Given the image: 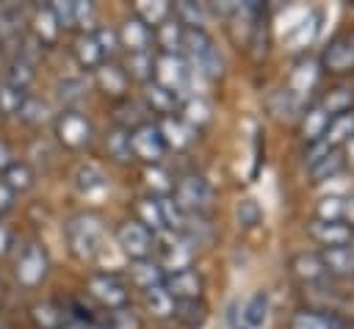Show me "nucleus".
I'll list each match as a JSON object with an SVG mask.
<instances>
[{"label":"nucleus","instance_id":"obj_35","mask_svg":"<svg viewBox=\"0 0 354 329\" xmlns=\"http://www.w3.org/2000/svg\"><path fill=\"white\" fill-rule=\"evenodd\" d=\"M136 221L141 227H147L152 235L163 229V218H160V205H158V196H141L136 199Z\"/></svg>","mask_w":354,"mask_h":329},{"label":"nucleus","instance_id":"obj_3","mask_svg":"<svg viewBox=\"0 0 354 329\" xmlns=\"http://www.w3.org/2000/svg\"><path fill=\"white\" fill-rule=\"evenodd\" d=\"M47 271H50L47 249H44L41 243L30 241V243L19 252V257H17V263H14V274H17L19 285H25V288H36V285L44 282Z\"/></svg>","mask_w":354,"mask_h":329},{"label":"nucleus","instance_id":"obj_56","mask_svg":"<svg viewBox=\"0 0 354 329\" xmlns=\"http://www.w3.org/2000/svg\"><path fill=\"white\" fill-rule=\"evenodd\" d=\"M11 163H14V152H11V147L0 138V171H6Z\"/></svg>","mask_w":354,"mask_h":329},{"label":"nucleus","instance_id":"obj_14","mask_svg":"<svg viewBox=\"0 0 354 329\" xmlns=\"http://www.w3.org/2000/svg\"><path fill=\"white\" fill-rule=\"evenodd\" d=\"M191 257H194V246H191L183 235H174V238L163 246V260H160L158 265L163 268V274H171V271L191 268Z\"/></svg>","mask_w":354,"mask_h":329},{"label":"nucleus","instance_id":"obj_51","mask_svg":"<svg viewBox=\"0 0 354 329\" xmlns=\"http://www.w3.org/2000/svg\"><path fill=\"white\" fill-rule=\"evenodd\" d=\"M83 91H86V83H83L80 77H64V80H58V97H61L64 102L80 100Z\"/></svg>","mask_w":354,"mask_h":329},{"label":"nucleus","instance_id":"obj_39","mask_svg":"<svg viewBox=\"0 0 354 329\" xmlns=\"http://www.w3.org/2000/svg\"><path fill=\"white\" fill-rule=\"evenodd\" d=\"M210 116H213V111H210V102L207 100H202V97H188L185 102H183V122L185 124H191L194 130H199L202 124H207L210 122Z\"/></svg>","mask_w":354,"mask_h":329},{"label":"nucleus","instance_id":"obj_50","mask_svg":"<svg viewBox=\"0 0 354 329\" xmlns=\"http://www.w3.org/2000/svg\"><path fill=\"white\" fill-rule=\"evenodd\" d=\"M94 39H97V44H100L102 58H111V55L119 50V36H116V30H113V28L100 25V28L94 30Z\"/></svg>","mask_w":354,"mask_h":329},{"label":"nucleus","instance_id":"obj_49","mask_svg":"<svg viewBox=\"0 0 354 329\" xmlns=\"http://www.w3.org/2000/svg\"><path fill=\"white\" fill-rule=\"evenodd\" d=\"M343 210H346V199L326 196L318 205V221H343Z\"/></svg>","mask_w":354,"mask_h":329},{"label":"nucleus","instance_id":"obj_59","mask_svg":"<svg viewBox=\"0 0 354 329\" xmlns=\"http://www.w3.org/2000/svg\"><path fill=\"white\" fill-rule=\"evenodd\" d=\"M343 147H346V155H343V160H348V163H354V135H351V138H348V141H346Z\"/></svg>","mask_w":354,"mask_h":329},{"label":"nucleus","instance_id":"obj_6","mask_svg":"<svg viewBox=\"0 0 354 329\" xmlns=\"http://www.w3.org/2000/svg\"><path fill=\"white\" fill-rule=\"evenodd\" d=\"M86 288H88V293L102 304V307H108V310H119V307H127V285L116 276V274H111V271H97V274H91L88 276V282H86Z\"/></svg>","mask_w":354,"mask_h":329},{"label":"nucleus","instance_id":"obj_7","mask_svg":"<svg viewBox=\"0 0 354 329\" xmlns=\"http://www.w3.org/2000/svg\"><path fill=\"white\" fill-rule=\"evenodd\" d=\"M116 246L130 260H147L155 249V235L147 227H141L138 221H124L116 229Z\"/></svg>","mask_w":354,"mask_h":329},{"label":"nucleus","instance_id":"obj_4","mask_svg":"<svg viewBox=\"0 0 354 329\" xmlns=\"http://www.w3.org/2000/svg\"><path fill=\"white\" fill-rule=\"evenodd\" d=\"M171 199H174L188 216H196V213H202V210L210 207L213 191H210L207 180H202L199 174H188V177H183V180L174 185Z\"/></svg>","mask_w":354,"mask_h":329},{"label":"nucleus","instance_id":"obj_60","mask_svg":"<svg viewBox=\"0 0 354 329\" xmlns=\"http://www.w3.org/2000/svg\"><path fill=\"white\" fill-rule=\"evenodd\" d=\"M351 238H354V232H351Z\"/></svg>","mask_w":354,"mask_h":329},{"label":"nucleus","instance_id":"obj_46","mask_svg":"<svg viewBox=\"0 0 354 329\" xmlns=\"http://www.w3.org/2000/svg\"><path fill=\"white\" fill-rule=\"evenodd\" d=\"M72 11H75V25L83 28V33H94L97 30V8L88 0H72Z\"/></svg>","mask_w":354,"mask_h":329},{"label":"nucleus","instance_id":"obj_23","mask_svg":"<svg viewBox=\"0 0 354 329\" xmlns=\"http://www.w3.org/2000/svg\"><path fill=\"white\" fill-rule=\"evenodd\" d=\"M33 36H36V41L44 47V44H55L58 41V33H61V28H58V22H55V17H53V11H50V6H44V8H36V14H33Z\"/></svg>","mask_w":354,"mask_h":329},{"label":"nucleus","instance_id":"obj_55","mask_svg":"<svg viewBox=\"0 0 354 329\" xmlns=\"http://www.w3.org/2000/svg\"><path fill=\"white\" fill-rule=\"evenodd\" d=\"M14 199H17V194L0 180V216H6V213L14 210Z\"/></svg>","mask_w":354,"mask_h":329},{"label":"nucleus","instance_id":"obj_54","mask_svg":"<svg viewBox=\"0 0 354 329\" xmlns=\"http://www.w3.org/2000/svg\"><path fill=\"white\" fill-rule=\"evenodd\" d=\"M147 182H149L155 191H160L163 196H169V191H171V180H169V174H166L163 169H158V166H152V169L147 171Z\"/></svg>","mask_w":354,"mask_h":329},{"label":"nucleus","instance_id":"obj_53","mask_svg":"<svg viewBox=\"0 0 354 329\" xmlns=\"http://www.w3.org/2000/svg\"><path fill=\"white\" fill-rule=\"evenodd\" d=\"M315 22H318L315 17L304 19V22L290 33V44H293V47H304V44H310V41L315 39V30H318V25H315Z\"/></svg>","mask_w":354,"mask_h":329},{"label":"nucleus","instance_id":"obj_24","mask_svg":"<svg viewBox=\"0 0 354 329\" xmlns=\"http://www.w3.org/2000/svg\"><path fill=\"white\" fill-rule=\"evenodd\" d=\"M36 77V69H33V61L28 58H14L8 66H6V75H3V83L11 86V88H19V91H28V86L33 83Z\"/></svg>","mask_w":354,"mask_h":329},{"label":"nucleus","instance_id":"obj_28","mask_svg":"<svg viewBox=\"0 0 354 329\" xmlns=\"http://www.w3.org/2000/svg\"><path fill=\"white\" fill-rule=\"evenodd\" d=\"M241 318H243L246 329H260V326L268 321V293H266V290L252 293L249 301H246L243 310H241Z\"/></svg>","mask_w":354,"mask_h":329},{"label":"nucleus","instance_id":"obj_30","mask_svg":"<svg viewBox=\"0 0 354 329\" xmlns=\"http://www.w3.org/2000/svg\"><path fill=\"white\" fill-rule=\"evenodd\" d=\"M343 166H346V160H343V152H337V149H332V152H326V155H321V158H315V160L307 163L313 180H318V182L337 177L343 171Z\"/></svg>","mask_w":354,"mask_h":329},{"label":"nucleus","instance_id":"obj_52","mask_svg":"<svg viewBox=\"0 0 354 329\" xmlns=\"http://www.w3.org/2000/svg\"><path fill=\"white\" fill-rule=\"evenodd\" d=\"M50 11H53V17H55V22H58V28H75V11H72V0H55V3H50Z\"/></svg>","mask_w":354,"mask_h":329},{"label":"nucleus","instance_id":"obj_22","mask_svg":"<svg viewBox=\"0 0 354 329\" xmlns=\"http://www.w3.org/2000/svg\"><path fill=\"white\" fill-rule=\"evenodd\" d=\"M315 80H318V66H315V61H301V64H296V69L290 72L288 91L301 100L304 94H310V88L315 86Z\"/></svg>","mask_w":354,"mask_h":329},{"label":"nucleus","instance_id":"obj_2","mask_svg":"<svg viewBox=\"0 0 354 329\" xmlns=\"http://www.w3.org/2000/svg\"><path fill=\"white\" fill-rule=\"evenodd\" d=\"M183 47L188 50L191 61L199 66V72H202L205 77H210V80L221 77V72H224V58H221L218 47L213 44V39L207 36L205 28H196V30H188V28H185Z\"/></svg>","mask_w":354,"mask_h":329},{"label":"nucleus","instance_id":"obj_33","mask_svg":"<svg viewBox=\"0 0 354 329\" xmlns=\"http://www.w3.org/2000/svg\"><path fill=\"white\" fill-rule=\"evenodd\" d=\"M318 108H321L326 116L351 113V108H354V88H348V86H337V88H332V91L321 100Z\"/></svg>","mask_w":354,"mask_h":329},{"label":"nucleus","instance_id":"obj_45","mask_svg":"<svg viewBox=\"0 0 354 329\" xmlns=\"http://www.w3.org/2000/svg\"><path fill=\"white\" fill-rule=\"evenodd\" d=\"M235 218H238V224L243 229H252V227H257L263 221V210H260V205L252 196H246V199H241L235 205Z\"/></svg>","mask_w":354,"mask_h":329},{"label":"nucleus","instance_id":"obj_44","mask_svg":"<svg viewBox=\"0 0 354 329\" xmlns=\"http://www.w3.org/2000/svg\"><path fill=\"white\" fill-rule=\"evenodd\" d=\"M17 116H19V122H25V124H41V122L47 119V105H44L39 97L25 94V100H22V105H19V111H17Z\"/></svg>","mask_w":354,"mask_h":329},{"label":"nucleus","instance_id":"obj_12","mask_svg":"<svg viewBox=\"0 0 354 329\" xmlns=\"http://www.w3.org/2000/svg\"><path fill=\"white\" fill-rule=\"evenodd\" d=\"M158 133H160L166 149H185L196 138V130L191 124H185L180 116H163L158 124Z\"/></svg>","mask_w":354,"mask_h":329},{"label":"nucleus","instance_id":"obj_27","mask_svg":"<svg viewBox=\"0 0 354 329\" xmlns=\"http://www.w3.org/2000/svg\"><path fill=\"white\" fill-rule=\"evenodd\" d=\"M130 276H133V282L141 288V290H147V288H155V285H163V268L152 260V257H147V260H133V265H130Z\"/></svg>","mask_w":354,"mask_h":329},{"label":"nucleus","instance_id":"obj_21","mask_svg":"<svg viewBox=\"0 0 354 329\" xmlns=\"http://www.w3.org/2000/svg\"><path fill=\"white\" fill-rule=\"evenodd\" d=\"M313 235L324 243V246H340V243H351V227L346 221H315L313 227Z\"/></svg>","mask_w":354,"mask_h":329},{"label":"nucleus","instance_id":"obj_18","mask_svg":"<svg viewBox=\"0 0 354 329\" xmlns=\"http://www.w3.org/2000/svg\"><path fill=\"white\" fill-rule=\"evenodd\" d=\"M354 135V113H340V116H332L329 124H326V133L318 144H324L326 149H337L343 147L348 138Z\"/></svg>","mask_w":354,"mask_h":329},{"label":"nucleus","instance_id":"obj_25","mask_svg":"<svg viewBox=\"0 0 354 329\" xmlns=\"http://www.w3.org/2000/svg\"><path fill=\"white\" fill-rule=\"evenodd\" d=\"M144 100L149 102L152 111H158V113H163V116H171V111L180 105V97L171 94V91L163 88V86H158L155 80L144 83Z\"/></svg>","mask_w":354,"mask_h":329},{"label":"nucleus","instance_id":"obj_11","mask_svg":"<svg viewBox=\"0 0 354 329\" xmlns=\"http://www.w3.org/2000/svg\"><path fill=\"white\" fill-rule=\"evenodd\" d=\"M116 36H119V47H127V53H147L152 44V28H147L136 14L119 25Z\"/></svg>","mask_w":354,"mask_h":329},{"label":"nucleus","instance_id":"obj_38","mask_svg":"<svg viewBox=\"0 0 354 329\" xmlns=\"http://www.w3.org/2000/svg\"><path fill=\"white\" fill-rule=\"evenodd\" d=\"M290 329H343V323L332 315L324 312H313V310H301L290 318Z\"/></svg>","mask_w":354,"mask_h":329},{"label":"nucleus","instance_id":"obj_40","mask_svg":"<svg viewBox=\"0 0 354 329\" xmlns=\"http://www.w3.org/2000/svg\"><path fill=\"white\" fill-rule=\"evenodd\" d=\"M174 318L185 326V329H199L207 318V307L199 301H177L174 304Z\"/></svg>","mask_w":354,"mask_h":329},{"label":"nucleus","instance_id":"obj_41","mask_svg":"<svg viewBox=\"0 0 354 329\" xmlns=\"http://www.w3.org/2000/svg\"><path fill=\"white\" fill-rule=\"evenodd\" d=\"M183 28L188 30H196V28H205V6L202 3H191V0H180L174 6V14H171Z\"/></svg>","mask_w":354,"mask_h":329},{"label":"nucleus","instance_id":"obj_13","mask_svg":"<svg viewBox=\"0 0 354 329\" xmlns=\"http://www.w3.org/2000/svg\"><path fill=\"white\" fill-rule=\"evenodd\" d=\"M72 185L83 196H97V194H102L108 188V177L97 163H80L75 169V174H72Z\"/></svg>","mask_w":354,"mask_h":329},{"label":"nucleus","instance_id":"obj_37","mask_svg":"<svg viewBox=\"0 0 354 329\" xmlns=\"http://www.w3.org/2000/svg\"><path fill=\"white\" fill-rule=\"evenodd\" d=\"M293 271H296V276L304 279V282H315V279H321V276L326 274L324 260H321V254H315V252H301V254H296V257H293Z\"/></svg>","mask_w":354,"mask_h":329},{"label":"nucleus","instance_id":"obj_58","mask_svg":"<svg viewBox=\"0 0 354 329\" xmlns=\"http://www.w3.org/2000/svg\"><path fill=\"white\" fill-rule=\"evenodd\" d=\"M343 221H348V224H354V196H351V199H346V210H343Z\"/></svg>","mask_w":354,"mask_h":329},{"label":"nucleus","instance_id":"obj_26","mask_svg":"<svg viewBox=\"0 0 354 329\" xmlns=\"http://www.w3.org/2000/svg\"><path fill=\"white\" fill-rule=\"evenodd\" d=\"M3 182H6L14 194H25V191L33 188V182H36V171L30 169V163H25V160H14V163L3 171Z\"/></svg>","mask_w":354,"mask_h":329},{"label":"nucleus","instance_id":"obj_31","mask_svg":"<svg viewBox=\"0 0 354 329\" xmlns=\"http://www.w3.org/2000/svg\"><path fill=\"white\" fill-rule=\"evenodd\" d=\"M144 293V304L147 310L155 315V318H174V299L169 296V290L163 285H155V288H147L141 290Z\"/></svg>","mask_w":354,"mask_h":329},{"label":"nucleus","instance_id":"obj_19","mask_svg":"<svg viewBox=\"0 0 354 329\" xmlns=\"http://www.w3.org/2000/svg\"><path fill=\"white\" fill-rule=\"evenodd\" d=\"M30 318L39 329H64V323L69 321L66 310L55 301H36L30 307Z\"/></svg>","mask_w":354,"mask_h":329},{"label":"nucleus","instance_id":"obj_1","mask_svg":"<svg viewBox=\"0 0 354 329\" xmlns=\"http://www.w3.org/2000/svg\"><path fill=\"white\" fill-rule=\"evenodd\" d=\"M102 221L94 216V213H77L66 221V241H69V249L75 252V257L86 260V263H94L102 252Z\"/></svg>","mask_w":354,"mask_h":329},{"label":"nucleus","instance_id":"obj_47","mask_svg":"<svg viewBox=\"0 0 354 329\" xmlns=\"http://www.w3.org/2000/svg\"><path fill=\"white\" fill-rule=\"evenodd\" d=\"M105 326L108 329H141V321L130 307H119V310H108Z\"/></svg>","mask_w":354,"mask_h":329},{"label":"nucleus","instance_id":"obj_43","mask_svg":"<svg viewBox=\"0 0 354 329\" xmlns=\"http://www.w3.org/2000/svg\"><path fill=\"white\" fill-rule=\"evenodd\" d=\"M105 147H108V155H111L113 160H119V163L133 160V149H130V130L116 127V130L108 135Z\"/></svg>","mask_w":354,"mask_h":329},{"label":"nucleus","instance_id":"obj_8","mask_svg":"<svg viewBox=\"0 0 354 329\" xmlns=\"http://www.w3.org/2000/svg\"><path fill=\"white\" fill-rule=\"evenodd\" d=\"M55 135L66 149H83L91 141V122L80 111L69 108L55 119Z\"/></svg>","mask_w":354,"mask_h":329},{"label":"nucleus","instance_id":"obj_9","mask_svg":"<svg viewBox=\"0 0 354 329\" xmlns=\"http://www.w3.org/2000/svg\"><path fill=\"white\" fill-rule=\"evenodd\" d=\"M130 149H133V158H141L144 163H152L158 166L163 152H166V144L158 133V124H138L130 130Z\"/></svg>","mask_w":354,"mask_h":329},{"label":"nucleus","instance_id":"obj_32","mask_svg":"<svg viewBox=\"0 0 354 329\" xmlns=\"http://www.w3.org/2000/svg\"><path fill=\"white\" fill-rule=\"evenodd\" d=\"M158 205H160V218H163V229H169L171 235H183L185 229V221H188V213L169 196H158Z\"/></svg>","mask_w":354,"mask_h":329},{"label":"nucleus","instance_id":"obj_42","mask_svg":"<svg viewBox=\"0 0 354 329\" xmlns=\"http://www.w3.org/2000/svg\"><path fill=\"white\" fill-rule=\"evenodd\" d=\"M329 119H332V116H326L318 105H315V108H310V111L304 113V119H301V135H304L310 144H318V141L324 138V133H326Z\"/></svg>","mask_w":354,"mask_h":329},{"label":"nucleus","instance_id":"obj_61","mask_svg":"<svg viewBox=\"0 0 354 329\" xmlns=\"http://www.w3.org/2000/svg\"><path fill=\"white\" fill-rule=\"evenodd\" d=\"M351 41H354V39H351Z\"/></svg>","mask_w":354,"mask_h":329},{"label":"nucleus","instance_id":"obj_15","mask_svg":"<svg viewBox=\"0 0 354 329\" xmlns=\"http://www.w3.org/2000/svg\"><path fill=\"white\" fill-rule=\"evenodd\" d=\"M324 66L329 72H351L354 69V41L351 39H335L324 50Z\"/></svg>","mask_w":354,"mask_h":329},{"label":"nucleus","instance_id":"obj_5","mask_svg":"<svg viewBox=\"0 0 354 329\" xmlns=\"http://www.w3.org/2000/svg\"><path fill=\"white\" fill-rule=\"evenodd\" d=\"M152 80L163 88H169L171 94L183 97L185 88H188V64L180 58V55H171V53H160L155 55V72H152Z\"/></svg>","mask_w":354,"mask_h":329},{"label":"nucleus","instance_id":"obj_57","mask_svg":"<svg viewBox=\"0 0 354 329\" xmlns=\"http://www.w3.org/2000/svg\"><path fill=\"white\" fill-rule=\"evenodd\" d=\"M8 246H11V232L0 224V254H6V252H8Z\"/></svg>","mask_w":354,"mask_h":329},{"label":"nucleus","instance_id":"obj_34","mask_svg":"<svg viewBox=\"0 0 354 329\" xmlns=\"http://www.w3.org/2000/svg\"><path fill=\"white\" fill-rule=\"evenodd\" d=\"M75 58H77V64L83 69H97L105 61L102 53H100L97 39H94V33H80L77 36V41H75Z\"/></svg>","mask_w":354,"mask_h":329},{"label":"nucleus","instance_id":"obj_48","mask_svg":"<svg viewBox=\"0 0 354 329\" xmlns=\"http://www.w3.org/2000/svg\"><path fill=\"white\" fill-rule=\"evenodd\" d=\"M25 94H28V91H19V88H11V86L0 83V113L17 116V111H19L22 100H25Z\"/></svg>","mask_w":354,"mask_h":329},{"label":"nucleus","instance_id":"obj_29","mask_svg":"<svg viewBox=\"0 0 354 329\" xmlns=\"http://www.w3.org/2000/svg\"><path fill=\"white\" fill-rule=\"evenodd\" d=\"M124 75L127 80H138V83H149L152 80V72H155V55L147 50V53H127V61H124Z\"/></svg>","mask_w":354,"mask_h":329},{"label":"nucleus","instance_id":"obj_10","mask_svg":"<svg viewBox=\"0 0 354 329\" xmlns=\"http://www.w3.org/2000/svg\"><path fill=\"white\" fill-rule=\"evenodd\" d=\"M163 288L169 290V296L174 301H199L202 290H205V279L196 268H183V271H171L163 276Z\"/></svg>","mask_w":354,"mask_h":329},{"label":"nucleus","instance_id":"obj_36","mask_svg":"<svg viewBox=\"0 0 354 329\" xmlns=\"http://www.w3.org/2000/svg\"><path fill=\"white\" fill-rule=\"evenodd\" d=\"M136 17L147 28H158L166 17H171V6L166 0H138L136 3Z\"/></svg>","mask_w":354,"mask_h":329},{"label":"nucleus","instance_id":"obj_17","mask_svg":"<svg viewBox=\"0 0 354 329\" xmlns=\"http://www.w3.org/2000/svg\"><path fill=\"white\" fill-rule=\"evenodd\" d=\"M94 77H97V86L108 97H122L127 91V75H124V69L116 66V64H111V61H102L94 69Z\"/></svg>","mask_w":354,"mask_h":329},{"label":"nucleus","instance_id":"obj_16","mask_svg":"<svg viewBox=\"0 0 354 329\" xmlns=\"http://www.w3.org/2000/svg\"><path fill=\"white\" fill-rule=\"evenodd\" d=\"M324 268L340 276H351L354 274V243H340V246H326L321 252Z\"/></svg>","mask_w":354,"mask_h":329},{"label":"nucleus","instance_id":"obj_20","mask_svg":"<svg viewBox=\"0 0 354 329\" xmlns=\"http://www.w3.org/2000/svg\"><path fill=\"white\" fill-rule=\"evenodd\" d=\"M183 36H185V28H183L174 17H166V19L155 28V33H152V39L158 41V47H160L163 53H171V55H177V50L183 47Z\"/></svg>","mask_w":354,"mask_h":329}]
</instances>
